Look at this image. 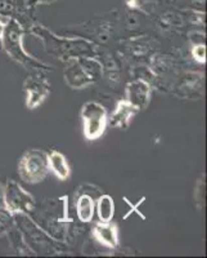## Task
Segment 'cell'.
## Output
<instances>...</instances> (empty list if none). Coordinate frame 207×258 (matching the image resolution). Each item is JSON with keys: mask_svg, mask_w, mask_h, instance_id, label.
Masks as SVG:
<instances>
[{"mask_svg": "<svg viewBox=\"0 0 207 258\" xmlns=\"http://www.w3.org/2000/svg\"><path fill=\"white\" fill-rule=\"evenodd\" d=\"M29 216L48 235L63 244L73 241L76 235L79 234L77 227L73 226L72 218H70L68 197L66 195L53 199H44L39 206L36 204Z\"/></svg>", "mask_w": 207, "mask_h": 258, "instance_id": "6da1fadb", "label": "cell"}, {"mask_svg": "<svg viewBox=\"0 0 207 258\" xmlns=\"http://www.w3.org/2000/svg\"><path fill=\"white\" fill-rule=\"evenodd\" d=\"M29 32L41 41L49 56L58 58L62 62L80 57H95L98 45L84 38L58 35L36 21L30 27Z\"/></svg>", "mask_w": 207, "mask_h": 258, "instance_id": "7a4b0ae2", "label": "cell"}, {"mask_svg": "<svg viewBox=\"0 0 207 258\" xmlns=\"http://www.w3.org/2000/svg\"><path fill=\"white\" fill-rule=\"evenodd\" d=\"M119 9H114L111 12L102 16H96L82 24L72 25L61 31L66 36H76L84 38L86 40L93 41L96 45H106L111 39L116 38L120 26Z\"/></svg>", "mask_w": 207, "mask_h": 258, "instance_id": "3957f363", "label": "cell"}, {"mask_svg": "<svg viewBox=\"0 0 207 258\" xmlns=\"http://www.w3.org/2000/svg\"><path fill=\"white\" fill-rule=\"evenodd\" d=\"M26 30L22 29L21 25L13 18H9L7 22L6 31H4L3 39H2V49L9 56V58L15 61L16 63L21 64L27 71L41 70L45 73L53 71L54 69L49 64H45L40 59L35 58L29 54L24 48V36Z\"/></svg>", "mask_w": 207, "mask_h": 258, "instance_id": "277c9868", "label": "cell"}, {"mask_svg": "<svg viewBox=\"0 0 207 258\" xmlns=\"http://www.w3.org/2000/svg\"><path fill=\"white\" fill-rule=\"evenodd\" d=\"M15 225L22 232L27 245L35 254L56 255L66 250V244L53 239L32 221L29 214H15Z\"/></svg>", "mask_w": 207, "mask_h": 258, "instance_id": "5b68a950", "label": "cell"}, {"mask_svg": "<svg viewBox=\"0 0 207 258\" xmlns=\"http://www.w3.org/2000/svg\"><path fill=\"white\" fill-rule=\"evenodd\" d=\"M158 45L156 39L140 34L120 41L116 52L126 64H147L152 54L158 52Z\"/></svg>", "mask_w": 207, "mask_h": 258, "instance_id": "8992f818", "label": "cell"}, {"mask_svg": "<svg viewBox=\"0 0 207 258\" xmlns=\"http://www.w3.org/2000/svg\"><path fill=\"white\" fill-rule=\"evenodd\" d=\"M50 173L48 153L40 149H30L22 154L18 161L20 178L30 185L44 181Z\"/></svg>", "mask_w": 207, "mask_h": 258, "instance_id": "52a82bcc", "label": "cell"}, {"mask_svg": "<svg viewBox=\"0 0 207 258\" xmlns=\"http://www.w3.org/2000/svg\"><path fill=\"white\" fill-rule=\"evenodd\" d=\"M80 119L82 123V133L86 141H96L106 133L108 125V112L102 103L88 101L81 106Z\"/></svg>", "mask_w": 207, "mask_h": 258, "instance_id": "ba28073f", "label": "cell"}, {"mask_svg": "<svg viewBox=\"0 0 207 258\" xmlns=\"http://www.w3.org/2000/svg\"><path fill=\"white\" fill-rule=\"evenodd\" d=\"M36 200L15 179H7L3 192V207L12 214H30Z\"/></svg>", "mask_w": 207, "mask_h": 258, "instance_id": "9c48e42d", "label": "cell"}, {"mask_svg": "<svg viewBox=\"0 0 207 258\" xmlns=\"http://www.w3.org/2000/svg\"><path fill=\"white\" fill-rule=\"evenodd\" d=\"M170 93L180 100H201L204 96V74L181 70Z\"/></svg>", "mask_w": 207, "mask_h": 258, "instance_id": "30bf717a", "label": "cell"}, {"mask_svg": "<svg viewBox=\"0 0 207 258\" xmlns=\"http://www.w3.org/2000/svg\"><path fill=\"white\" fill-rule=\"evenodd\" d=\"M45 71H30L24 82V91L26 93V106L29 110L38 109L45 102L50 92L52 85L47 79Z\"/></svg>", "mask_w": 207, "mask_h": 258, "instance_id": "8fae6325", "label": "cell"}, {"mask_svg": "<svg viewBox=\"0 0 207 258\" xmlns=\"http://www.w3.org/2000/svg\"><path fill=\"white\" fill-rule=\"evenodd\" d=\"M100 190L96 186L86 183L80 186L73 197V207H75L77 220L86 225L90 223L95 213V200L100 195Z\"/></svg>", "mask_w": 207, "mask_h": 258, "instance_id": "7c38bea8", "label": "cell"}, {"mask_svg": "<svg viewBox=\"0 0 207 258\" xmlns=\"http://www.w3.org/2000/svg\"><path fill=\"white\" fill-rule=\"evenodd\" d=\"M95 57L102 64V79H105L110 87H117L121 84L124 62L119 53L112 52L105 45H98Z\"/></svg>", "mask_w": 207, "mask_h": 258, "instance_id": "4fadbf2b", "label": "cell"}, {"mask_svg": "<svg viewBox=\"0 0 207 258\" xmlns=\"http://www.w3.org/2000/svg\"><path fill=\"white\" fill-rule=\"evenodd\" d=\"M153 87L149 82L144 79L130 80L125 87V100L135 106L138 110H146L151 102V96Z\"/></svg>", "mask_w": 207, "mask_h": 258, "instance_id": "5bb4252c", "label": "cell"}, {"mask_svg": "<svg viewBox=\"0 0 207 258\" xmlns=\"http://www.w3.org/2000/svg\"><path fill=\"white\" fill-rule=\"evenodd\" d=\"M120 26L124 31L133 34V36L140 35L146 34V30L149 26H153V20H151V16L137 9L126 8L120 17Z\"/></svg>", "mask_w": 207, "mask_h": 258, "instance_id": "9a60e30c", "label": "cell"}, {"mask_svg": "<svg viewBox=\"0 0 207 258\" xmlns=\"http://www.w3.org/2000/svg\"><path fill=\"white\" fill-rule=\"evenodd\" d=\"M63 79L66 84L72 89H85L94 84L91 78L82 69L79 58H72L64 62Z\"/></svg>", "mask_w": 207, "mask_h": 258, "instance_id": "2e32d148", "label": "cell"}, {"mask_svg": "<svg viewBox=\"0 0 207 258\" xmlns=\"http://www.w3.org/2000/svg\"><path fill=\"white\" fill-rule=\"evenodd\" d=\"M91 235L94 240L100 245L110 248V249H116L120 245V234L119 226L114 221L110 222H98L93 226Z\"/></svg>", "mask_w": 207, "mask_h": 258, "instance_id": "e0dca14e", "label": "cell"}, {"mask_svg": "<svg viewBox=\"0 0 207 258\" xmlns=\"http://www.w3.org/2000/svg\"><path fill=\"white\" fill-rule=\"evenodd\" d=\"M138 112H139V110L130 102H128L125 98L120 100L115 105L114 111L108 116V124L114 126V128L126 131L130 126L133 119H134Z\"/></svg>", "mask_w": 207, "mask_h": 258, "instance_id": "ac0fdd59", "label": "cell"}, {"mask_svg": "<svg viewBox=\"0 0 207 258\" xmlns=\"http://www.w3.org/2000/svg\"><path fill=\"white\" fill-rule=\"evenodd\" d=\"M48 161H49V169L59 181H67L71 177V168L67 159L62 153L57 150H52L48 154Z\"/></svg>", "mask_w": 207, "mask_h": 258, "instance_id": "d6986e66", "label": "cell"}, {"mask_svg": "<svg viewBox=\"0 0 207 258\" xmlns=\"http://www.w3.org/2000/svg\"><path fill=\"white\" fill-rule=\"evenodd\" d=\"M171 3L172 0H125L126 8L137 9L148 16H153L161 8Z\"/></svg>", "mask_w": 207, "mask_h": 258, "instance_id": "ffe728a7", "label": "cell"}, {"mask_svg": "<svg viewBox=\"0 0 207 258\" xmlns=\"http://www.w3.org/2000/svg\"><path fill=\"white\" fill-rule=\"evenodd\" d=\"M95 212L99 222H110L115 216V200L111 195L100 194L95 200Z\"/></svg>", "mask_w": 207, "mask_h": 258, "instance_id": "44dd1931", "label": "cell"}, {"mask_svg": "<svg viewBox=\"0 0 207 258\" xmlns=\"http://www.w3.org/2000/svg\"><path fill=\"white\" fill-rule=\"evenodd\" d=\"M8 238L9 240H11V244H12L13 249H15V252L17 253V254L20 255H35V253L32 252L31 248H30L29 245H27L26 240H25L24 235H22V232L18 230L17 226H13L12 229L9 230L8 231Z\"/></svg>", "mask_w": 207, "mask_h": 258, "instance_id": "7402d4cb", "label": "cell"}, {"mask_svg": "<svg viewBox=\"0 0 207 258\" xmlns=\"http://www.w3.org/2000/svg\"><path fill=\"white\" fill-rule=\"evenodd\" d=\"M79 62L86 74L91 78L94 84L102 80V64L96 57H80Z\"/></svg>", "mask_w": 207, "mask_h": 258, "instance_id": "603a6c76", "label": "cell"}, {"mask_svg": "<svg viewBox=\"0 0 207 258\" xmlns=\"http://www.w3.org/2000/svg\"><path fill=\"white\" fill-rule=\"evenodd\" d=\"M206 176L204 173H201V176L197 178V182L194 185V191H193V199H194L195 208L198 211H202L204 208V190H206Z\"/></svg>", "mask_w": 207, "mask_h": 258, "instance_id": "cb8c5ba5", "label": "cell"}, {"mask_svg": "<svg viewBox=\"0 0 207 258\" xmlns=\"http://www.w3.org/2000/svg\"><path fill=\"white\" fill-rule=\"evenodd\" d=\"M15 226V214L6 208H0V238L8 234V231Z\"/></svg>", "mask_w": 207, "mask_h": 258, "instance_id": "d4e9b609", "label": "cell"}, {"mask_svg": "<svg viewBox=\"0 0 207 258\" xmlns=\"http://www.w3.org/2000/svg\"><path fill=\"white\" fill-rule=\"evenodd\" d=\"M189 54L197 64L206 63V44H190Z\"/></svg>", "mask_w": 207, "mask_h": 258, "instance_id": "484cf974", "label": "cell"}, {"mask_svg": "<svg viewBox=\"0 0 207 258\" xmlns=\"http://www.w3.org/2000/svg\"><path fill=\"white\" fill-rule=\"evenodd\" d=\"M59 0H26L27 6L31 8H36L38 6H43V4H53L57 3Z\"/></svg>", "mask_w": 207, "mask_h": 258, "instance_id": "4316f807", "label": "cell"}, {"mask_svg": "<svg viewBox=\"0 0 207 258\" xmlns=\"http://www.w3.org/2000/svg\"><path fill=\"white\" fill-rule=\"evenodd\" d=\"M7 22H8V20L4 21L3 17H0V43H2V39H3L4 31H6Z\"/></svg>", "mask_w": 207, "mask_h": 258, "instance_id": "83f0119b", "label": "cell"}, {"mask_svg": "<svg viewBox=\"0 0 207 258\" xmlns=\"http://www.w3.org/2000/svg\"><path fill=\"white\" fill-rule=\"evenodd\" d=\"M4 186H6V183H3V182H0V204H3V192H4Z\"/></svg>", "mask_w": 207, "mask_h": 258, "instance_id": "f1b7e54d", "label": "cell"}]
</instances>
